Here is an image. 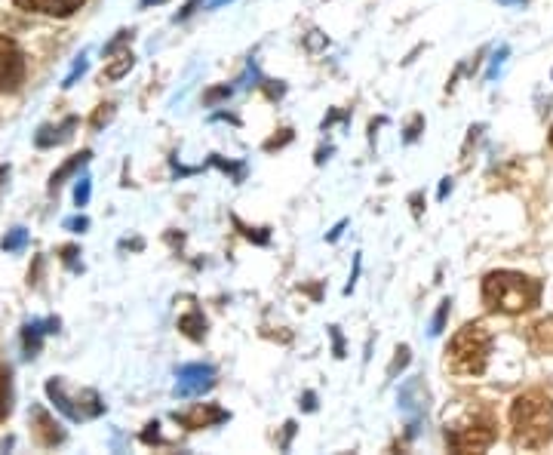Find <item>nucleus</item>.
<instances>
[{
    "label": "nucleus",
    "instance_id": "obj_20",
    "mask_svg": "<svg viewBox=\"0 0 553 455\" xmlns=\"http://www.w3.org/2000/svg\"><path fill=\"white\" fill-rule=\"evenodd\" d=\"M449 311H452V299H443L434 320H431V336H440L443 329H446V320H449Z\"/></svg>",
    "mask_w": 553,
    "mask_h": 455
},
{
    "label": "nucleus",
    "instance_id": "obj_25",
    "mask_svg": "<svg viewBox=\"0 0 553 455\" xmlns=\"http://www.w3.org/2000/svg\"><path fill=\"white\" fill-rule=\"evenodd\" d=\"M111 117H114V105H111V102H108V105H99V111L93 114V127L102 130L105 123H111Z\"/></svg>",
    "mask_w": 553,
    "mask_h": 455
},
{
    "label": "nucleus",
    "instance_id": "obj_6",
    "mask_svg": "<svg viewBox=\"0 0 553 455\" xmlns=\"http://www.w3.org/2000/svg\"><path fill=\"white\" fill-rule=\"evenodd\" d=\"M216 385V369L209 363H188L179 369V382H176V397H197Z\"/></svg>",
    "mask_w": 553,
    "mask_h": 455
},
{
    "label": "nucleus",
    "instance_id": "obj_37",
    "mask_svg": "<svg viewBox=\"0 0 553 455\" xmlns=\"http://www.w3.org/2000/svg\"><path fill=\"white\" fill-rule=\"evenodd\" d=\"M409 200H412V213H415V219H418V216H421V191H418V194H412Z\"/></svg>",
    "mask_w": 553,
    "mask_h": 455
},
{
    "label": "nucleus",
    "instance_id": "obj_28",
    "mask_svg": "<svg viewBox=\"0 0 553 455\" xmlns=\"http://www.w3.org/2000/svg\"><path fill=\"white\" fill-rule=\"evenodd\" d=\"M77 256H80L77 246H62V262H65L71 271H80V265H77Z\"/></svg>",
    "mask_w": 553,
    "mask_h": 455
},
{
    "label": "nucleus",
    "instance_id": "obj_16",
    "mask_svg": "<svg viewBox=\"0 0 553 455\" xmlns=\"http://www.w3.org/2000/svg\"><path fill=\"white\" fill-rule=\"evenodd\" d=\"M13 412V372L0 366V422Z\"/></svg>",
    "mask_w": 553,
    "mask_h": 455
},
{
    "label": "nucleus",
    "instance_id": "obj_34",
    "mask_svg": "<svg viewBox=\"0 0 553 455\" xmlns=\"http://www.w3.org/2000/svg\"><path fill=\"white\" fill-rule=\"evenodd\" d=\"M65 228H68V231H87V228H90V219H87V216L68 219V222H65Z\"/></svg>",
    "mask_w": 553,
    "mask_h": 455
},
{
    "label": "nucleus",
    "instance_id": "obj_43",
    "mask_svg": "<svg viewBox=\"0 0 553 455\" xmlns=\"http://www.w3.org/2000/svg\"><path fill=\"white\" fill-rule=\"evenodd\" d=\"M157 4H166V0H142V10H148V7H157Z\"/></svg>",
    "mask_w": 553,
    "mask_h": 455
},
{
    "label": "nucleus",
    "instance_id": "obj_2",
    "mask_svg": "<svg viewBox=\"0 0 553 455\" xmlns=\"http://www.w3.org/2000/svg\"><path fill=\"white\" fill-rule=\"evenodd\" d=\"M541 302V280L520 271H492L483 277V305L495 314H526Z\"/></svg>",
    "mask_w": 553,
    "mask_h": 455
},
{
    "label": "nucleus",
    "instance_id": "obj_41",
    "mask_svg": "<svg viewBox=\"0 0 553 455\" xmlns=\"http://www.w3.org/2000/svg\"><path fill=\"white\" fill-rule=\"evenodd\" d=\"M225 4H231V0H206L209 10H219V7H225Z\"/></svg>",
    "mask_w": 553,
    "mask_h": 455
},
{
    "label": "nucleus",
    "instance_id": "obj_22",
    "mask_svg": "<svg viewBox=\"0 0 553 455\" xmlns=\"http://www.w3.org/2000/svg\"><path fill=\"white\" fill-rule=\"evenodd\" d=\"M90 194H93V179L90 176H83L74 188V203L77 206H87L90 203Z\"/></svg>",
    "mask_w": 553,
    "mask_h": 455
},
{
    "label": "nucleus",
    "instance_id": "obj_39",
    "mask_svg": "<svg viewBox=\"0 0 553 455\" xmlns=\"http://www.w3.org/2000/svg\"><path fill=\"white\" fill-rule=\"evenodd\" d=\"M292 434H295V422H286V437H283V449H289V440H292Z\"/></svg>",
    "mask_w": 553,
    "mask_h": 455
},
{
    "label": "nucleus",
    "instance_id": "obj_23",
    "mask_svg": "<svg viewBox=\"0 0 553 455\" xmlns=\"http://www.w3.org/2000/svg\"><path fill=\"white\" fill-rule=\"evenodd\" d=\"M234 225H237V228H240V231H243V234H246L249 240H255V243H262V246H265V243L271 240L268 228H255V231H252V228H246V225H243L240 219H234Z\"/></svg>",
    "mask_w": 553,
    "mask_h": 455
},
{
    "label": "nucleus",
    "instance_id": "obj_14",
    "mask_svg": "<svg viewBox=\"0 0 553 455\" xmlns=\"http://www.w3.org/2000/svg\"><path fill=\"white\" fill-rule=\"evenodd\" d=\"M529 342L538 354H553V317H544L532 326Z\"/></svg>",
    "mask_w": 553,
    "mask_h": 455
},
{
    "label": "nucleus",
    "instance_id": "obj_26",
    "mask_svg": "<svg viewBox=\"0 0 553 455\" xmlns=\"http://www.w3.org/2000/svg\"><path fill=\"white\" fill-rule=\"evenodd\" d=\"M203 4H206V0H188V4H185V7H182L176 16H173V19H176V22H185V19H188V16H194V13H197Z\"/></svg>",
    "mask_w": 553,
    "mask_h": 455
},
{
    "label": "nucleus",
    "instance_id": "obj_31",
    "mask_svg": "<svg viewBox=\"0 0 553 455\" xmlns=\"http://www.w3.org/2000/svg\"><path fill=\"white\" fill-rule=\"evenodd\" d=\"M507 53H510L507 47H501V50L495 53V59H492V65H489V71H486V80H492V77L498 74V68L504 65V59H507Z\"/></svg>",
    "mask_w": 553,
    "mask_h": 455
},
{
    "label": "nucleus",
    "instance_id": "obj_27",
    "mask_svg": "<svg viewBox=\"0 0 553 455\" xmlns=\"http://www.w3.org/2000/svg\"><path fill=\"white\" fill-rule=\"evenodd\" d=\"M231 93H234L231 87H216V90H209V93L203 96V102H206V105H216V102H222V99H228Z\"/></svg>",
    "mask_w": 553,
    "mask_h": 455
},
{
    "label": "nucleus",
    "instance_id": "obj_7",
    "mask_svg": "<svg viewBox=\"0 0 553 455\" xmlns=\"http://www.w3.org/2000/svg\"><path fill=\"white\" fill-rule=\"evenodd\" d=\"M173 419L182 428H188V431H200V428H212V425H219V422H228L231 416H228L222 406H216V403H197L188 412H173Z\"/></svg>",
    "mask_w": 553,
    "mask_h": 455
},
{
    "label": "nucleus",
    "instance_id": "obj_4",
    "mask_svg": "<svg viewBox=\"0 0 553 455\" xmlns=\"http://www.w3.org/2000/svg\"><path fill=\"white\" fill-rule=\"evenodd\" d=\"M498 437V428L489 416H474L461 425H455L452 431H446V443L452 452L467 455V452H486Z\"/></svg>",
    "mask_w": 553,
    "mask_h": 455
},
{
    "label": "nucleus",
    "instance_id": "obj_11",
    "mask_svg": "<svg viewBox=\"0 0 553 455\" xmlns=\"http://www.w3.org/2000/svg\"><path fill=\"white\" fill-rule=\"evenodd\" d=\"M90 157H93V151H80V154H74V157H68L62 167L53 173V179H50V191H59L62 188V182L68 179V176H74L77 170H83L90 163Z\"/></svg>",
    "mask_w": 553,
    "mask_h": 455
},
{
    "label": "nucleus",
    "instance_id": "obj_13",
    "mask_svg": "<svg viewBox=\"0 0 553 455\" xmlns=\"http://www.w3.org/2000/svg\"><path fill=\"white\" fill-rule=\"evenodd\" d=\"M50 333L47 329V320L40 323V320H34V323H25V329H22V345H25V354L28 357H37L40 354V345H44V336Z\"/></svg>",
    "mask_w": 553,
    "mask_h": 455
},
{
    "label": "nucleus",
    "instance_id": "obj_29",
    "mask_svg": "<svg viewBox=\"0 0 553 455\" xmlns=\"http://www.w3.org/2000/svg\"><path fill=\"white\" fill-rule=\"evenodd\" d=\"M329 336H332V351H335V357H345V342H342V329H338V326H329Z\"/></svg>",
    "mask_w": 553,
    "mask_h": 455
},
{
    "label": "nucleus",
    "instance_id": "obj_42",
    "mask_svg": "<svg viewBox=\"0 0 553 455\" xmlns=\"http://www.w3.org/2000/svg\"><path fill=\"white\" fill-rule=\"evenodd\" d=\"M7 179H10V167H0V188L7 185Z\"/></svg>",
    "mask_w": 553,
    "mask_h": 455
},
{
    "label": "nucleus",
    "instance_id": "obj_12",
    "mask_svg": "<svg viewBox=\"0 0 553 455\" xmlns=\"http://www.w3.org/2000/svg\"><path fill=\"white\" fill-rule=\"evenodd\" d=\"M77 127V120L74 117H68L59 130H53V127H40V133H37V148H50V145H62V142H68L71 139V130Z\"/></svg>",
    "mask_w": 553,
    "mask_h": 455
},
{
    "label": "nucleus",
    "instance_id": "obj_18",
    "mask_svg": "<svg viewBox=\"0 0 553 455\" xmlns=\"http://www.w3.org/2000/svg\"><path fill=\"white\" fill-rule=\"evenodd\" d=\"M133 65H136V56H133L130 50H123V53H117V56H114V62L105 68V77H108V80H120L123 74H130V71H133Z\"/></svg>",
    "mask_w": 553,
    "mask_h": 455
},
{
    "label": "nucleus",
    "instance_id": "obj_5",
    "mask_svg": "<svg viewBox=\"0 0 553 455\" xmlns=\"http://www.w3.org/2000/svg\"><path fill=\"white\" fill-rule=\"evenodd\" d=\"M25 80V56L13 37L0 34V93H13Z\"/></svg>",
    "mask_w": 553,
    "mask_h": 455
},
{
    "label": "nucleus",
    "instance_id": "obj_32",
    "mask_svg": "<svg viewBox=\"0 0 553 455\" xmlns=\"http://www.w3.org/2000/svg\"><path fill=\"white\" fill-rule=\"evenodd\" d=\"M83 71H87V59L80 56V62H77V65H74V71H71V74L65 77V84H62V87H65V90H71V87H74V80H77V77H80Z\"/></svg>",
    "mask_w": 553,
    "mask_h": 455
},
{
    "label": "nucleus",
    "instance_id": "obj_35",
    "mask_svg": "<svg viewBox=\"0 0 553 455\" xmlns=\"http://www.w3.org/2000/svg\"><path fill=\"white\" fill-rule=\"evenodd\" d=\"M289 139H292V133H289V130H283V136H280V139H271V142H265V151H274V148L286 145Z\"/></svg>",
    "mask_w": 553,
    "mask_h": 455
},
{
    "label": "nucleus",
    "instance_id": "obj_9",
    "mask_svg": "<svg viewBox=\"0 0 553 455\" xmlns=\"http://www.w3.org/2000/svg\"><path fill=\"white\" fill-rule=\"evenodd\" d=\"M31 419H34V431H37V440L44 443V446H59L62 440H65V431L50 419V412L47 409H40V406H34L31 409Z\"/></svg>",
    "mask_w": 553,
    "mask_h": 455
},
{
    "label": "nucleus",
    "instance_id": "obj_19",
    "mask_svg": "<svg viewBox=\"0 0 553 455\" xmlns=\"http://www.w3.org/2000/svg\"><path fill=\"white\" fill-rule=\"evenodd\" d=\"M25 243H28V231L25 228H13V231H7L4 240H0V250H4V253H19Z\"/></svg>",
    "mask_w": 553,
    "mask_h": 455
},
{
    "label": "nucleus",
    "instance_id": "obj_33",
    "mask_svg": "<svg viewBox=\"0 0 553 455\" xmlns=\"http://www.w3.org/2000/svg\"><path fill=\"white\" fill-rule=\"evenodd\" d=\"M160 425L157 422H151L145 431H142V443H160V431H157Z\"/></svg>",
    "mask_w": 553,
    "mask_h": 455
},
{
    "label": "nucleus",
    "instance_id": "obj_38",
    "mask_svg": "<svg viewBox=\"0 0 553 455\" xmlns=\"http://www.w3.org/2000/svg\"><path fill=\"white\" fill-rule=\"evenodd\" d=\"M317 409V397H314V391H308L305 394V412H314Z\"/></svg>",
    "mask_w": 553,
    "mask_h": 455
},
{
    "label": "nucleus",
    "instance_id": "obj_1",
    "mask_svg": "<svg viewBox=\"0 0 553 455\" xmlns=\"http://www.w3.org/2000/svg\"><path fill=\"white\" fill-rule=\"evenodd\" d=\"M510 431L517 449H544L553 440V400L544 391H526L510 403Z\"/></svg>",
    "mask_w": 553,
    "mask_h": 455
},
{
    "label": "nucleus",
    "instance_id": "obj_8",
    "mask_svg": "<svg viewBox=\"0 0 553 455\" xmlns=\"http://www.w3.org/2000/svg\"><path fill=\"white\" fill-rule=\"evenodd\" d=\"M13 4L25 13H40V16H56V19H68L74 16L87 0H13Z\"/></svg>",
    "mask_w": 553,
    "mask_h": 455
},
{
    "label": "nucleus",
    "instance_id": "obj_17",
    "mask_svg": "<svg viewBox=\"0 0 553 455\" xmlns=\"http://www.w3.org/2000/svg\"><path fill=\"white\" fill-rule=\"evenodd\" d=\"M179 329H182V333H185L191 342H203V336H206V320H203L200 311H191V314H185V317L179 320Z\"/></svg>",
    "mask_w": 553,
    "mask_h": 455
},
{
    "label": "nucleus",
    "instance_id": "obj_40",
    "mask_svg": "<svg viewBox=\"0 0 553 455\" xmlns=\"http://www.w3.org/2000/svg\"><path fill=\"white\" fill-rule=\"evenodd\" d=\"M449 191H452V179H443V182H440V200H446Z\"/></svg>",
    "mask_w": 553,
    "mask_h": 455
},
{
    "label": "nucleus",
    "instance_id": "obj_30",
    "mask_svg": "<svg viewBox=\"0 0 553 455\" xmlns=\"http://www.w3.org/2000/svg\"><path fill=\"white\" fill-rule=\"evenodd\" d=\"M421 130H424V117L418 114V117L409 123V127H406V136H403V139H406V142H415V139L421 136Z\"/></svg>",
    "mask_w": 553,
    "mask_h": 455
},
{
    "label": "nucleus",
    "instance_id": "obj_44",
    "mask_svg": "<svg viewBox=\"0 0 553 455\" xmlns=\"http://www.w3.org/2000/svg\"><path fill=\"white\" fill-rule=\"evenodd\" d=\"M550 145H553V130H550Z\"/></svg>",
    "mask_w": 553,
    "mask_h": 455
},
{
    "label": "nucleus",
    "instance_id": "obj_3",
    "mask_svg": "<svg viewBox=\"0 0 553 455\" xmlns=\"http://www.w3.org/2000/svg\"><path fill=\"white\" fill-rule=\"evenodd\" d=\"M492 354V336L483 323H464L446 348V363L455 376H483Z\"/></svg>",
    "mask_w": 553,
    "mask_h": 455
},
{
    "label": "nucleus",
    "instance_id": "obj_21",
    "mask_svg": "<svg viewBox=\"0 0 553 455\" xmlns=\"http://www.w3.org/2000/svg\"><path fill=\"white\" fill-rule=\"evenodd\" d=\"M409 360H412L409 345H400V348H397V357H394V363H391V369H388V376H391V379H397V372H403V369L409 366Z\"/></svg>",
    "mask_w": 553,
    "mask_h": 455
},
{
    "label": "nucleus",
    "instance_id": "obj_24",
    "mask_svg": "<svg viewBox=\"0 0 553 455\" xmlns=\"http://www.w3.org/2000/svg\"><path fill=\"white\" fill-rule=\"evenodd\" d=\"M130 40H133V31H117V37L111 40V44H105L102 53H105V56H114L123 44H130Z\"/></svg>",
    "mask_w": 553,
    "mask_h": 455
},
{
    "label": "nucleus",
    "instance_id": "obj_10",
    "mask_svg": "<svg viewBox=\"0 0 553 455\" xmlns=\"http://www.w3.org/2000/svg\"><path fill=\"white\" fill-rule=\"evenodd\" d=\"M47 397L53 400V406L62 412V416H68L71 422H83V419H80V412H77L74 397H68V394H65V382H62V379H50V382H47Z\"/></svg>",
    "mask_w": 553,
    "mask_h": 455
},
{
    "label": "nucleus",
    "instance_id": "obj_15",
    "mask_svg": "<svg viewBox=\"0 0 553 455\" xmlns=\"http://www.w3.org/2000/svg\"><path fill=\"white\" fill-rule=\"evenodd\" d=\"M74 403H77L80 419H96V416H102V412H105V403H102V397H99L93 388L80 391V394L74 397Z\"/></svg>",
    "mask_w": 553,
    "mask_h": 455
},
{
    "label": "nucleus",
    "instance_id": "obj_36",
    "mask_svg": "<svg viewBox=\"0 0 553 455\" xmlns=\"http://www.w3.org/2000/svg\"><path fill=\"white\" fill-rule=\"evenodd\" d=\"M345 228H348V222L342 219V222H338V225H335V228H332V231L326 234V240H329V243H335L338 237H342V231H345Z\"/></svg>",
    "mask_w": 553,
    "mask_h": 455
}]
</instances>
